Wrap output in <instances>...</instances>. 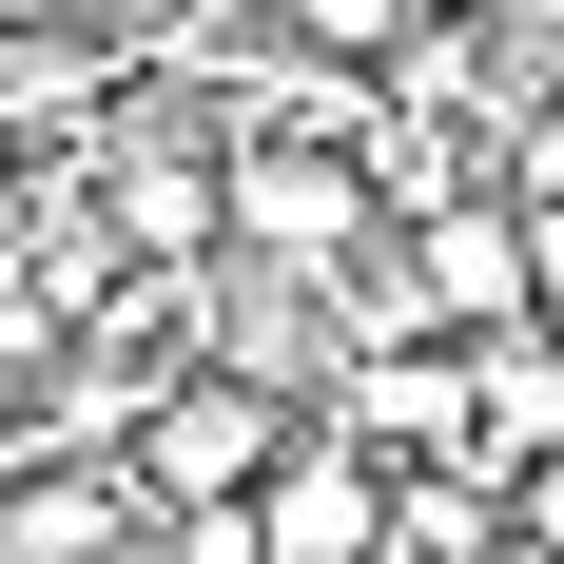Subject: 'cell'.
<instances>
[{"mask_svg":"<svg viewBox=\"0 0 564 564\" xmlns=\"http://www.w3.org/2000/svg\"><path fill=\"white\" fill-rule=\"evenodd\" d=\"M507 525H525V545L564 564V448H525V467H507Z\"/></svg>","mask_w":564,"mask_h":564,"instance_id":"cell-6","label":"cell"},{"mask_svg":"<svg viewBox=\"0 0 564 564\" xmlns=\"http://www.w3.org/2000/svg\"><path fill=\"white\" fill-rule=\"evenodd\" d=\"M215 156H195V137L156 156V117H117V234H137V253H215Z\"/></svg>","mask_w":564,"mask_h":564,"instance_id":"cell-4","label":"cell"},{"mask_svg":"<svg viewBox=\"0 0 564 564\" xmlns=\"http://www.w3.org/2000/svg\"><path fill=\"white\" fill-rule=\"evenodd\" d=\"M292 448V390H253V370H156V390L117 409V467H137V507H253V467Z\"/></svg>","mask_w":564,"mask_h":564,"instance_id":"cell-1","label":"cell"},{"mask_svg":"<svg viewBox=\"0 0 564 564\" xmlns=\"http://www.w3.org/2000/svg\"><path fill=\"white\" fill-rule=\"evenodd\" d=\"M253 564H390V448L292 409V448L253 467Z\"/></svg>","mask_w":564,"mask_h":564,"instance_id":"cell-2","label":"cell"},{"mask_svg":"<svg viewBox=\"0 0 564 564\" xmlns=\"http://www.w3.org/2000/svg\"><path fill=\"white\" fill-rule=\"evenodd\" d=\"M0 564H137V467H20L0 487Z\"/></svg>","mask_w":564,"mask_h":564,"instance_id":"cell-3","label":"cell"},{"mask_svg":"<svg viewBox=\"0 0 564 564\" xmlns=\"http://www.w3.org/2000/svg\"><path fill=\"white\" fill-rule=\"evenodd\" d=\"M253 20H273L292 58H350V78H390V58H409V20H429V0H253Z\"/></svg>","mask_w":564,"mask_h":564,"instance_id":"cell-5","label":"cell"}]
</instances>
